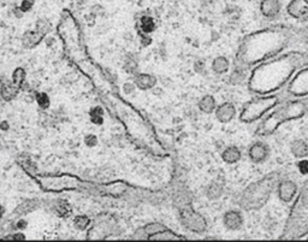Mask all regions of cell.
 <instances>
[{"label": "cell", "instance_id": "6da1fadb", "mask_svg": "<svg viewBox=\"0 0 308 242\" xmlns=\"http://www.w3.org/2000/svg\"><path fill=\"white\" fill-rule=\"evenodd\" d=\"M308 64L303 53L290 51L254 65L248 76V89L256 95L273 94L286 86L292 75Z\"/></svg>", "mask_w": 308, "mask_h": 242}, {"label": "cell", "instance_id": "7a4b0ae2", "mask_svg": "<svg viewBox=\"0 0 308 242\" xmlns=\"http://www.w3.org/2000/svg\"><path fill=\"white\" fill-rule=\"evenodd\" d=\"M291 33L284 29H265L248 35L236 57L237 65L247 69L280 55L289 45Z\"/></svg>", "mask_w": 308, "mask_h": 242}, {"label": "cell", "instance_id": "3957f363", "mask_svg": "<svg viewBox=\"0 0 308 242\" xmlns=\"http://www.w3.org/2000/svg\"><path fill=\"white\" fill-rule=\"evenodd\" d=\"M308 112V98L288 100L286 103H280L268 112L265 118H261V122L258 125L255 135L264 137L271 135L283 123L290 121H297L306 116Z\"/></svg>", "mask_w": 308, "mask_h": 242}, {"label": "cell", "instance_id": "277c9868", "mask_svg": "<svg viewBox=\"0 0 308 242\" xmlns=\"http://www.w3.org/2000/svg\"><path fill=\"white\" fill-rule=\"evenodd\" d=\"M282 103L279 95L267 94V95H256L252 100L247 101L242 107L238 119L242 123L252 124L254 122L260 121L267 115L271 110H273L278 104Z\"/></svg>", "mask_w": 308, "mask_h": 242}, {"label": "cell", "instance_id": "5b68a950", "mask_svg": "<svg viewBox=\"0 0 308 242\" xmlns=\"http://www.w3.org/2000/svg\"><path fill=\"white\" fill-rule=\"evenodd\" d=\"M286 94L292 99L308 98V64L303 65L292 75L285 86Z\"/></svg>", "mask_w": 308, "mask_h": 242}, {"label": "cell", "instance_id": "8992f818", "mask_svg": "<svg viewBox=\"0 0 308 242\" xmlns=\"http://www.w3.org/2000/svg\"><path fill=\"white\" fill-rule=\"evenodd\" d=\"M285 11L292 20L306 22L308 21V0H290Z\"/></svg>", "mask_w": 308, "mask_h": 242}, {"label": "cell", "instance_id": "52a82bcc", "mask_svg": "<svg viewBox=\"0 0 308 242\" xmlns=\"http://www.w3.org/2000/svg\"><path fill=\"white\" fill-rule=\"evenodd\" d=\"M248 158L255 164L265 163L270 158V147L264 141H255L248 148Z\"/></svg>", "mask_w": 308, "mask_h": 242}, {"label": "cell", "instance_id": "ba28073f", "mask_svg": "<svg viewBox=\"0 0 308 242\" xmlns=\"http://www.w3.org/2000/svg\"><path fill=\"white\" fill-rule=\"evenodd\" d=\"M297 194V184L291 180H284L277 184V196L282 202H291Z\"/></svg>", "mask_w": 308, "mask_h": 242}, {"label": "cell", "instance_id": "9c48e42d", "mask_svg": "<svg viewBox=\"0 0 308 242\" xmlns=\"http://www.w3.org/2000/svg\"><path fill=\"white\" fill-rule=\"evenodd\" d=\"M259 9L262 17L266 20H274L280 15L282 3L280 0H261Z\"/></svg>", "mask_w": 308, "mask_h": 242}, {"label": "cell", "instance_id": "30bf717a", "mask_svg": "<svg viewBox=\"0 0 308 242\" xmlns=\"http://www.w3.org/2000/svg\"><path fill=\"white\" fill-rule=\"evenodd\" d=\"M223 223L228 230L235 231L242 228L244 223V217L240 210H229L224 213Z\"/></svg>", "mask_w": 308, "mask_h": 242}, {"label": "cell", "instance_id": "8fae6325", "mask_svg": "<svg viewBox=\"0 0 308 242\" xmlns=\"http://www.w3.org/2000/svg\"><path fill=\"white\" fill-rule=\"evenodd\" d=\"M214 115L220 123H229L236 117V107L231 103H223L217 105Z\"/></svg>", "mask_w": 308, "mask_h": 242}, {"label": "cell", "instance_id": "7c38bea8", "mask_svg": "<svg viewBox=\"0 0 308 242\" xmlns=\"http://www.w3.org/2000/svg\"><path fill=\"white\" fill-rule=\"evenodd\" d=\"M290 151L297 159H304L308 155V145L303 139H296L290 143Z\"/></svg>", "mask_w": 308, "mask_h": 242}, {"label": "cell", "instance_id": "4fadbf2b", "mask_svg": "<svg viewBox=\"0 0 308 242\" xmlns=\"http://www.w3.org/2000/svg\"><path fill=\"white\" fill-rule=\"evenodd\" d=\"M242 152L236 146H229L222 152V159L226 164H236L241 160Z\"/></svg>", "mask_w": 308, "mask_h": 242}, {"label": "cell", "instance_id": "5bb4252c", "mask_svg": "<svg viewBox=\"0 0 308 242\" xmlns=\"http://www.w3.org/2000/svg\"><path fill=\"white\" fill-rule=\"evenodd\" d=\"M197 106H199L200 111L210 115V113H213L214 110H216L217 101L212 95H205V97H202L201 99H200Z\"/></svg>", "mask_w": 308, "mask_h": 242}, {"label": "cell", "instance_id": "9a60e30c", "mask_svg": "<svg viewBox=\"0 0 308 242\" xmlns=\"http://www.w3.org/2000/svg\"><path fill=\"white\" fill-rule=\"evenodd\" d=\"M212 70L218 75L225 74L229 70V59L225 57H217L212 63Z\"/></svg>", "mask_w": 308, "mask_h": 242}, {"label": "cell", "instance_id": "2e32d148", "mask_svg": "<svg viewBox=\"0 0 308 242\" xmlns=\"http://www.w3.org/2000/svg\"><path fill=\"white\" fill-rule=\"evenodd\" d=\"M155 82H157L155 77H153L152 75H148V74L139 75V76H137V79H136L137 87L141 88V89L152 88L155 85Z\"/></svg>", "mask_w": 308, "mask_h": 242}, {"label": "cell", "instance_id": "e0dca14e", "mask_svg": "<svg viewBox=\"0 0 308 242\" xmlns=\"http://www.w3.org/2000/svg\"><path fill=\"white\" fill-rule=\"evenodd\" d=\"M141 27H142V29H143V31H145L146 33H151V32L154 29V22H153V20H152L151 17H148V16L142 17V20H141Z\"/></svg>", "mask_w": 308, "mask_h": 242}, {"label": "cell", "instance_id": "ac0fdd59", "mask_svg": "<svg viewBox=\"0 0 308 242\" xmlns=\"http://www.w3.org/2000/svg\"><path fill=\"white\" fill-rule=\"evenodd\" d=\"M298 170L302 175H307L308 174V160L304 158V159H300L297 164Z\"/></svg>", "mask_w": 308, "mask_h": 242}, {"label": "cell", "instance_id": "d6986e66", "mask_svg": "<svg viewBox=\"0 0 308 242\" xmlns=\"http://www.w3.org/2000/svg\"><path fill=\"white\" fill-rule=\"evenodd\" d=\"M33 0H23L22 5H21V9H22L23 11H28L31 10V8L33 7Z\"/></svg>", "mask_w": 308, "mask_h": 242}, {"label": "cell", "instance_id": "ffe728a7", "mask_svg": "<svg viewBox=\"0 0 308 242\" xmlns=\"http://www.w3.org/2000/svg\"><path fill=\"white\" fill-rule=\"evenodd\" d=\"M87 223H88V219H87L86 217H79V218H76V224H79L80 228H83V226H85Z\"/></svg>", "mask_w": 308, "mask_h": 242}, {"label": "cell", "instance_id": "44dd1931", "mask_svg": "<svg viewBox=\"0 0 308 242\" xmlns=\"http://www.w3.org/2000/svg\"><path fill=\"white\" fill-rule=\"evenodd\" d=\"M306 34H307V37H308V27H307V29H306Z\"/></svg>", "mask_w": 308, "mask_h": 242}]
</instances>
